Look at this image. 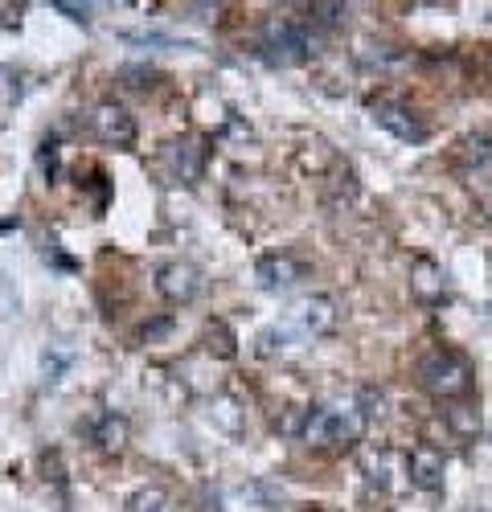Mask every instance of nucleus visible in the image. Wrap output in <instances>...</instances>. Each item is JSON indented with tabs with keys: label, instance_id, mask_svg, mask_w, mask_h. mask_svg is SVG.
I'll return each instance as SVG.
<instances>
[{
	"label": "nucleus",
	"instance_id": "obj_1",
	"mask_svg": "<svg viewBox=\"0 0 492 512\" xmlns=\"http://www.w3.org/2000/svg\"><path fill=\"white\" fill-rule=\"evenodd\" d=\"M365 435V414L353 406H324L316 414H308L304 422V443L316 451H341L361 443Z\"/></svg>",
	"mask_w": 492,
	"mask_h": 512
},
{
	"label": "nucleus",
	"instance_id": "obj_10",
	"mask_svg": "<svg viewBox=\"0 0 492 512\" xmlns=\"http://www.w3.org/2000/svg\"><path fill=\"white\" fill-rule=\"evenodd\" d=\"M169 164H173V173H177L185 185L201 181V173H205V144H201L197 136L173 140V144H169Z\"/></svg>",
	"mask_w": 492,
	"mask_h": 512
},
{
	"label": "nucleus",
	"instance_id": "obj_18",
	"mask_svg": "<svg viewBox=\"0 0 492 512\" xmlns=\"http://www.w3.org/2000/svg\"><path fill=\"white\" fill-rule=\"evenodd\" d=\"M476 201H480V213H484V222L492 226V181H488V185H480V197H476Z\"/></svg>",
	"mask_w": 492,
	"mask_h": 512
},
{
	"label": "nucleus",
	"instance_id": "obj_19",
	"mask_svg": "<svg viewBox=\"0 0 492 512\" xmlns=\"http://www.w3.org/2000/svg\"><path fill=\"white\" fill-rule=\"evenodd\" d=\"M58 9H62V13H70V21H78V25H87V21H91V17H87L91 9H78V5H66V0H58Z\"/></svg>",
	"mask_w": 492,
	"mask_h": 512
},
{
	"label": "nucleus",
	"instance_id": "obj_11",
	"mask_svg": "<svg viewBox=\"0 0 492 512\" xmlns=\"http://www.w3.org/2000/svg\"><path fill=\"white\" fill-rule=\"evenodd\" d=\"M128 418L123 414H115V410H103V414H95V422H91V439L99 443V451H107V455H119L123 447H128Z\"/></svg>",
	"mask_w": 492,
	"mask_h": 512
},
{
	"label": "nucleus",
	"instance_id": "obj_17",
	"mask_svg": "<svg viewBox=\"0 0 492 512\" xmlns=\"http://www.w3.org/2000/svg\"><path fill=\"white\" fill-rule=\"evenodd\" d=\"M464 148H468L464 156H468L472 164H488V160H492V144H488V140H468Z\"/></svg>",
	"mask_w": 492,
	"mask_h": 512
},
{
	"label": "nucleus",
	"instance_id": "obj_16",
	"mask_svg": "<svg viewBox=\"0 0 492 512\" xmlns=\"http://www.w3.org/2000/svg\"><path fill=\"white\" fill-rule=\"evenodd\" d=\"M308 21H312V29L333 33V29H341V25L349 21V9H345V5H312V9H308Z\"/></svg>",
	"mask_w": 492,
	"mask_h": 512
},
{
	"label": "nucleus",
	"instance_id": "obj_12",
	"mask_svg": "<svg viewBox=\"0 0 492 512\" xmlns=\"http://www.w3.org/2000/svg\"><path fill=\"white\" fill-rule=\"evenodd\" d=\"M296 324L304 336H324L337 328V304L328 300V295H312V300L296 312Z\"/></svg>",
	"mask_w": 492,
	"mask_h": 512
},
{
	"label": "nucleus",
	"instance_id": "obj_13",
	"mask_svg": "<svg viewBox=\"0 0 492 512\" xmlns=\"http://www.w3.org/2000/svg\"><path fill=\"white\" fill-rule=\"evenodd\" d=\"M447 426L456 431L460 439H476L480 435V410L472 402H451L447 406Z\"/></svg>",
	"mask_w": 492,
	"mask_h": 512
},
{
	"label": "nucleus",
	"instance_id": "obj_8",
	"mask_svg": "<svg viewBox=\"0 0 492 512\" xmlns=\"http://www.w3.org/2000/svg\"><path fill=\"white\" fill-rule=\"evenodd\" d=\"M255 279L263 291H292L304 279V267L292 259V254H267V259H259V267H255Z\"/></svg>",
	"mask_w": 492,
	"mask_h": 512
},
{
	"label": "nucleus",
	"instance_id": "obj_7",
	"mask_svg": "<svg viewBox=\"0 0 492 512\" xmlns=\"http://www.w3.org/2000/svg\"><path fill=\"white\" fill-rule=\"evenodd\" d=\"M443 476H447V459H443V451L439 447H415L406 455V480H410V488H419V492H435V488H443Z\"/></svg>",
	"mask_w": 492,
	"mask_h": 512
},
{
	"label": "nucleus",
	"instance_id": "obj_15",
	"mask_svg": "<svg viewBox=\"0 0 492 512\" xmlns=\"http://www.w3.org/2000/svg\"><path fill=\"white\" fill-rule=\"evenodd\" d=\"M205 349L210 353H218L222 361H230L238 349H234V332L226 328V320H210L205 324Z\"/></svg>",
	"mask_w": 492,
	"mask_h": 512
},
{
	"label": "nucleus",
	"instance_id": "obj_6",
	"mask_svg": "<svg viewBox=\"0 0 492 512\" xmlns=\"http://www.w3.org/2000/svg\"><path fill=\"white\" fill-rule=\"evenodd\" d=\"M201 287H205V279H201V271L189 267V263H164V267L156 271V291H160L169 304H193L197 295H201Z\"/></svg>",
	"mask_w": 492,
	"mask_h": 512
},
{
	"label": "nucleus",
	"instance_id": "obj_4",
	"mask_svg": "<svg viewBox=\"0 0 492 512\" xmlns=\"http://www.w3.org/2000/svg\"><path fill=\"white\" fill-rule=\"evenodd\" d=\"M374 119H378V127H386L390 136H398V140H406V144H423L427 136H431V127H427V119L410 107V103H398V99H374Z\"/></svg>",
	"mask_w": 492,
	"mask_h": 512
},
{
	"label": "nucleus",
	"instance_id": "obj_9",
	"mask_svg": "<svg viewBox=\"0 0 492 512\" xmlns=\"http://www.w3.org/2000/svg\"><path fill=\"white\" fill-rule=\"evenodd\" d=\"M410 295H415L419 304H439L443 295H447V275H443V267L439 263H431V259H415L410 263Z\"/></svg>",
	"mask_w": 492,
	"mask_h": 512
},
{
	"label": "nucleus",
	"instance_id": "obj_3",
	"mask_svg": "<svg viewBox=\"0 0 492 512\" xmlns=\"http://www.w3.org/2000/svg\"><path fill=\"white\" fill-rule=\"evenodd\" d=\"M259 50H263V58H267L271 66H279V70L308 62V54H312L308 25H304V21H296V17H271V21H267V29H263Z\"/></svg>",
	"mask_w": 492,
	"mask_h": 512
},
{
	"label": "nucleus",
	"instance_id": "obj_14",
	"mask_svg": "<svg viewBox=\"0 0 492 512\" xmlns=\"http://www.w3.org/2000/svg\"><path fill=\"white\" fill-rule=\"evenodd\" d=\"M128 512H177V504L164 488H140V492H132Z\"/></svg>",
	"mask_w": 492,
	"mask_h": 512
},
{
	"label": "nucleus",
	"instance_id": "obj_5",
	"mask_svg": "<svg viewBox=\"0 0 492 512\" xmlns=\"http://www.w3.org/2000/svg\"><path fill=\"white\" fill-rule=\"evenodd\" d=\"M91 132H95V140H103L111 148H132L136 144V119L123 103L107 99L91 111Z\"/></svg>",
	"mask_w": 492,
	"mask_h": 512
},
{
	"label": "nucleus",
	"instance_id": "obj_2",
	"mask_svg": "<svg viewBox=\"0 0 492 512\" xmlns=\"http://www.w3.org/2000/svg\"><path fill=\"white\" fill-rule=\"evenodd\" d=\"M415 377H419V386L431 398H439V402H456V398H464L472 390V365H468V357L451 353V349H435L431 357H423Z\"/></svg>",
	"mask_w": 492,
	"mask_h": 512
}]
</instances>
